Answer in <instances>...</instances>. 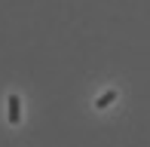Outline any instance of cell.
I'll return each instance as SVG.
<instances>
[{"label":"cell","mask_w":150,"mask_h":147,"mask_svg":"<svg viewBox=\"0 0 150 147\" xmlns=\"http://www.w3.org/2000/svg\"><path fill=\"white\" fill-rule=\"evenodd\" d=\"M6 119H9L12 126L22 119V104H18V95H16V92H12V95H9V101H6Z\"/></svg>","instance_id":"1"},{"label":"cell","mask_w":150,"mask_h":147,"mask_svg":"<svg viewBox=\"0 0 150 147\" xmlns=\"http://www.w3.org/2000/svg\"><path fill=\"white\" fill-rule=\"evenodd\" d=\"M117 95H120L117 89H104V95H101V98H95V107H98V110H104L107 104H110L113 98H117Z\"/></svg>","instance_id":"2"}]
</instances>
